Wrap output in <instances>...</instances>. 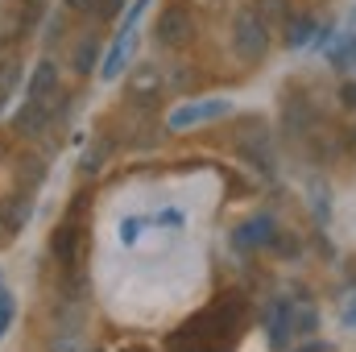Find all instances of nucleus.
Masks as SVG:
<instances>
[{
	"label": "nucleus",
	"instance_id": "f3484780",
	"mask_svg": "<svg viewBox=\"0 0 356 352\" xmlns=\"http://www.w3.org/2000/svg\"><path fill=\"white\" fill-rule=\"evenodd\" d=\"M145 8H149V0H129V4H124V17H120V33H133Z\"/></svg>",
	"mask_w": 356,
	"mask_h": 352
},
{
	"label": "nucleus",
	"instance_id": "39448f33",
	"mask_svg": "<svg viewBox=\"0 0 356 352\" xmlns=\"http://www.w3.org/2000/svg\"><path fill=\"white\" fill-rule=\"evenodd\" d=\"M277 232H282V228H277V220H273L269 211H257L253 220H245V224L236 228L232 245H236L241 253H249V249L257 253V249H266V245H273V241H277Z\"/></svg>",
	"mask_w": 356,
	"mask_h": 352
},
{
	"label": "nucleus",
	"instance_id": "2eb2a0df",
	"mask_svg": "<svg viewBox=\"0 0 356 352\" xmlns=\"http://www.w3.org/2000/svg\"><path fill=\"white\" fill-rule=\"evenodd\" d=\"M327 63H332L336 71H348V67H356V33H344V38H340V46L327 54Z\"/></svg>",
	"mask_w": 356,
	"mask_h": 352
},
{
	"label": "nucleus",
	"instance_id": "9d476101",
	"mask_svg": "<svg viewBox=\"0 0 356 352\" xmlns=\"http://www.w3.org/2000/svg\"><path fill=\"white\" fill-rule=\"evenodd\" d=\"M133 46H137V38H133V33H120V38L112 42V50L104 54V63H99V75H104V79H120V71H129Z\"/></svg>",
	"mask_w": 356,
	"mask_h": 352
},
{
	"label": "nucleus",
	"instance_id": "7ed1b4c3",
	"mask_svg": "<svg viewBox=\"0 0 356 352\" xmlns=\"http://www.w3.org/2000/svg\"><path fill=\"white\" fill-rule=\"evenodd\" d=\"M228 112H232V104H228V99H186V104H178L175 112L166 116V129H170V133L199 129V125L220 120V116H228Z\"/></svg>",
	"mask_w": 356,
	"mask_h": 352
},
{
	"label": "nucleus",
	"instance_id": "423d86ee",
	"mask_svg": "<svg viewBox=\"0 0 356 352\" xmlns=\"http://www.w3.org/2000/svg\"><path fill=\"white\" fill-rule=\"evenodd\" d=\"M294 303H286V298H277L273 307H269V319H266V332H269V349L282 352L290 340H294Z\"/></svg>",
	"mask_w": 356,
	"mask_h": 352
},
{
	"label": "nucleus",
	"instance_id": "b1692460",
	"mask_svg": "<svg viewBox=\"0 0 356 352\" xmlns=\"http://www.w3.org/2000/svg\"><path fill=\"white\" fill-rule=\"evenodd\" d=\"M348 323H353V328H356V307H353V311H348Z\"/></svg>",
	"mask_w": 356,
	"mask_h": 352
},
{
	"label": "nucleus",
	"instance_id": "a878e982",
	"mask_svg": "<svg viewBox=\"0 0 356 352\" xmlns=\"http://www.w3.org/2000/svg\"><path fill=\"white\" fill-rule=\"evenodd\" d=\"M4 286H8V282H4V273H0V290H4Z\"/></svg>",
	"mask_w": 356,
	"mask_h": 352
},
{
	"label": "nucleus",
	"instance_id": "393cba45",
	"mask_svg": "<svg viewBox=\"0 0 356 352\" xmlns=\"http://www.w3.org/2000/svg\"><path fill=\"white\" fill-rule=\"evenodd\" d=\"M348 141H353V150H356V129H353V137H348Z\"/></svg>",
	"mask_w": 356,
	"mask_h": 352
},
{
	"label": "nucleus",
	"instance_id": "6e6552de",
	"mask_svg": "<svg viewBox=\"0 0 356 352\" xmlns=\"http://www.w3.org/2000/svg\"><path fill=\"white\" fill-rule=\"evenodd\" d=\"M50 253L58 257L63 269H75L79 265V224H75V216L54 232V241H50Z\"/></svg>",
	"mask_w": 356,
	"mask_h": 352
},
{
	"label": "nucleus",
	"instance_id": "ddd939ff",
	"mask_svg": "<svg viewBox=\"0 0 356 352\" xmlns=\"http://www.w3.org/2000/svg\"><path fill=\"white\" fill-rule=\"evenodd\" d=\"M253 8L261 13V21L269 29H286L294 21V4L290 0H253Z\"/></svg>",
	"mask_w": 356,
	"mask_h": 352
},
{
	"label": "nucleus",
	"instance_id": "f8f14e48",
	"mask_svg": "<svg viewBox=\"0 0 356 352\" xmlns=\"http://www.w3.org/2000/svg\"><path fill=\"white\" fill-rule=\"evenodd\" d=\"M71 67L79 75H91L99 67V38L95 33H79V42L71 46Z\"/></svg>",
	"mask_w": 356,
	"mask_h": 352
},
{
	"label": "nucleus",
	"instance_id": "6ab92c4d",
	"mask_svg": "<svg viewBox=\"0 0 356 352\" xmlns=\"http://www.w3.org/2000/svg\"><path fill=\"white\" fill-rule=\"evenodd\" d=\"M108 141H99V145H91V154H83V175H99L104 170V158H108Z\"/></svg>",
	"mask_w": 356,
	"mask_h": 352
},
{
	"label": "nucleus",
	"instance_id": "dca6fc26",
	"mask_svg": "<svg viewBox=\"0 0 356 352\" xmlns=\"http://www.w3.org/2000/svg\"><path fill=\"white\" fill-rule=\"evenodd\" d=\"M29 220V191L25 195H13V207L4 216V232H21V224Z\"/></svg>",
	"mask_w": 356,
	"mask_h": 352
},
{
	"label": "nucleus",
	"instance_id": "0eeeda50",
	"mask_svg": "<svg viewBox=\"0 0 356 352\" xmlns=\"http://www.w3.org/2000/svg\"><path fill=\"white\" fill-rule=\"evenodd\" d=\"M158 91H162V67L145 63V67H137V71L129 75V99H133V104H154Z\"/></svg>",
	"mask_w": 356,
	"mask_h": 352
},
{
	"label": "nucleus",
	"instance_id": "a211bd4d",
	"mask_svg": "<svg viewBox=\"0 0 356 352\" xmlns=\"http://www.w3.org/2000/svg\"><path fill=\"white\" fill-rule=\"evenodd\" d=\"M13 319H17V303H13V290L4 286V290H0V340H4V332L13 328Z\"/></svg>",
	"mask_w": 356,
	"mask_h": 352
},
{
	"label": "nucleus",
	"instance_id": "1a4fd4ad",
	"mask_svg": "<svg viewBox=\"0 0 356 352\" xmlns=\"http://www.w3.org/2000/svg\"><path fill=\"white\" fill-rule=\"evenodd\" d=\"M241 154H245L249 162L257 158V170H266L269 175V162H273V158H269V133H266L261 120H253V125L245 129V137H241Z\"/></svg>",
	"mask_w": 356,
	"mask_h": 352
},
{
	"label": "nucleus",
	"instance_id": "f257e3e1",
	"mask_svg": "<svg viewBox=\"0 0 356 352\" xmlns=\"http://www.w3.org/2000/svg\"><path fill=\"white\" fill-rule=\"evenodd\" d=\"M273 46V29L261 21V13L253 4H241L236 17H232V54L245 63V67H257Z\"/></svg>",
	"mask_w": 356,
	"mask_h": 352
},
{
	"label": "nucleus",
	"instance_id": "aec40b11",
	"mask_svg": "<svg viewBox=\"0 0 356 352\" xmlns=\"http://www.w3.org/2000/svg\"><path fill=\"white\" fill-rule=\"evenodd\" d=\"M340 104L356 112V83H344V88H340Z\"/></svg>",
	"mask_w": 356,
	"mask_h": 352
},
{
	"label": "nucleus",
	"instance_id": "20e7f679",
	"mask_svg": "<svg viewBox=\"0 0 356 352\" xmlns=\"http://www.w3.org/2000/svg\"><path fill=\"white\" fill-rule=\"evenodd\" d=\"M282 129H286L290 141H302V137L315 133V108L298 88L282 91Z\"/></svg>",
	"mask_w": 356,
	"mask_h": 352
},
{
	"label": "nucleus",
	"instance_id": "412c9836",
	"mask_svg": "<svg viewBox=\"0 0 356 352\" xmlns=\"http://www.w3.org/2000/svg\"><path fill=\"white\" fill-rule=\"evenodd\" d=\"M71 13H95V0H67Z\"/></svg>",
	"mask_w": 356,
	"mask_h": 352
},
{
	"label": "nucleus",
	"instance_id": "f03ea898",
	"mask_svg": "<svg viewBox=\"0 0 356 352\" xmlns=\"http://www.w3.org/2000/svg\"><path fill=\"white\" fill-rule=\"evenodd\" d=\"M191 38H195V13L186 4H178V0L166 4L158 13V21H154V42L162 50H182V46H191Z\"/></svg>",
	"mask_w": 356,
	"mask_h": 352
},
{
	"label": "nucleus",
	"instance_id": "5701e85b",
	"mask_svg": "<svg viewBox=\"0 0 356 352\" xmlns=\"http://www.w3.org/2000/svg\"><path fill=\"white\" fill-rule=\"evenodd\" d=\"M302 352H332V349H327V344H307Z\"/></svg>",
	"mask_w": 356,
	"mask_h": 352
},
{
	"label": "nucleus",
	"instance_id": "4be33fe9",
	"mask_svg": "<svg viewBox=\"0 0 356 352\" xmlns=\"http://www.w3.org/2000/svg\"><path fill=\"white\" fill-rule=\"evenodd\" d=\"M137 228H141V220H129V224H124V245L137 241Z\"/></svg>",
	"mask_w": 356,
	"mask_h": 352
},
{
	"label": "nucleus",
	"instance_id": "9b49d317",
	"mask_svg": "<svg viewBox=\"0 0 356 352\" xmlns=\"http://www.w3.org/2000/svg\"><path fill=\"white\" fill-rule=\"evenodd\" d=\"M54 95H58V67L54 63H38L29 83H25V99H54Z\"/></svg>",
	"mask_w": 356,
	"mask_h": 352
},
{
	"label": "nucleus",
	"instance_id": "4468645a",
	"mask_svg": "<svg viewBox=\"0 0 356 352\" xmlns=\"http://www.w3.org/2000/svg\"><path fill=\"white\" fill-rule=\"evenodd\" d=\"M311 33H315V17H294V21L286 25V46L298 50V46L311 42Z\"/></svg>",
	"mask_w": 356,
	"mask_h": 352
}]
</instances>
